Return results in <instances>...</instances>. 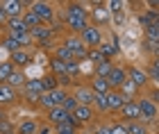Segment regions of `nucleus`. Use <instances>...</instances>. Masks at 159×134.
<instances>
[{"label": "nucleus", "instance_id": "38", "mask_svg": "<svg viewBox=\"0 0 159 134\" xmlns=\"http://www.w3.org/2000/svg\"><path fill=\"white\" fill-rule=\"evenodd\" d=\"M52 134H77V130L66 125V123H61V125H55L52 127Z\"/></svg>", "mask_w": 159, "mask_h": 134}, {"label": "nucleus", "instance_id": "30", "mask_svg": "<svg viewBox=\"0 0 159 134\" xmlns=\"http://www.w3.org/2000/svg\"><path fill=\"white\" fill-rule=\"evenodd\" d=\"M152 23H157V11L155 9H150V11H143L141 16H139V25L146 30L148 25H152Z\"/></svg>", "mask_w": 159, "mask_h": 134}, {"label": "nucleus", "instance_id": "26", "mask_svg": "<svg viewBox=\"0 0 159 134\" xmlns=\"http://www.w3.org/2000/svg\"><path fill=\"white\" fill-rule=\"evenodd\" d=\"M39 82H41V89H43V93H48V91H55V89H59V82H57V77L52 73H46V75H41L39 77Z\"/></svg>", "mask_w": 159, "mask_h": 134}, {"label": "nucleus", "instance_id": "6", "mask_svg": "<svg viewBox=\"0 0 159 134\" xmlns=\"http://www.w3.org/2000/svg\"><path fill=\"white\" fill-rule=\"evenodd\" d=\"M125 75H127V80L132 82L139 91L148 87V75H146V70H143V68L134 66V64H127L125 66Z\"/></svg>", "mask_w": 159, "mask_h": 134}, {"label": "nucleus", "instance_id": "10", "mask_svg": "<svg viewBox=\"0 0 159 134\" xmlns=\"http://www.w3.org/2000/svg\"><path fill=\"white\" fill-rule=\"evenodd\" d=\"M70 96L75 98L77 105H84V107H91V105H93V98H96V93H93V91L86 87V84H77Z\"/></svg>", "mask_w": 159, "mask_h": 134}, {"label": "nucleus", "instance_id": "40", "mask_svg": "<svg viewBox=\"0 0 159 134\" xmlns=\"http://www.w3.org/2000/svg\"><path fill=\"white\" fill-rule=\"evenodd\" d=\"M61 107H64V109H66V111H68V114H73V109L77 107V102H75V98H73V96H70V93H68L66 98H64V102H61Z\"/></svg>", "mask_w": 159, "mask_h": 134}, {"label": "nucleus", "instance_id": "36", "mask_svg": "<svg viewBox=\"0 0 159 134\" xmlns=\"http://www.w3.org/2000/svg\"><path fill=\"white\" fill-rule=\"evenodd\" d=\"M143 39H148V41H159V23L148 25L146 30H143Z\"/></svg>", "mask_w": 159, "mask_h": 134}, {"label": "nucleus", "instance_id": "43", "mask_svg": "<svg viewBox=\"0 0 159 134\" xmlns=\"http://www.w3.org/2000/svg\"><path fill=\"white\" fill-rule=\"evenodd\" d=\"M37 134H52V127H50V125H43V127L37 130Z\"/></svg>", "mask_w": 159, "mask_h": 134}, {"label": "nucleus", "instance_id": "4", "mask_svg": "<svg viewBox=\"0 0 159 134\" xmlns=\"http://www.w3.org/2000/svg\"><path fill=\"white\" fill-rule=\"evenodd\" d=\"M27 9H32L34 14H37L43 25L52 23V18H55V7L50 5V2H43V0H34V2H30Z\"/></svg>", "mask_w": 159, "mask_h": 134}, {"label": "nucleus", "instance_id": "42", "mask_svg": "<svg viewBox=\"0 0 159 134\" xmlns=\"http://www.w3.org/2000/svg\"><path fill=\"white\" fill-rule=\"evenodd\" d=\"M93 134H109V125H107V123L98 125V127H96V132H93Z\"/></svg>", "mask_w": 159, "mask_h": 134}, {"label": "nucleus", "instance_id": "24", "mask_svg": "<svg viewBox=\"0 0 159 134\" xmlns=\"http://www.w3.org/2000/svg\"><path fill=\"white\" fill-rule=\"evenodd\" d=\"M16 98H18V93L11 87L0 84V105H14V102H16Z\"/></svg>", "mask_w": 159, "mask_h": 134}, {"label": "nucleus", "instance_id": "16", "mask_svg": "<svg viewBox=\"0 0 159 134\" xmlns=\"http://www.w3.org/2000/svg\"><path fill=\"white\" fill-rule=\"evenodd\" d=\"M77 121V125L82 127V125H86V123H91L93 121V116H96V111H93L91 107H84V105H77V107L73 109V114H70Z\"/></svg>", "mask_w": 159, "mask_h": 134}, {"label": "nucleus", "instance_id": "34", "mask_svg": "<svg viewBox=\"0 0 159 134\" xmlns=\"http://www.w3.org/2000/svg\"><path fill=\"white\" fill-rule=\"evenodd\" d=\"M125 130L127 134H148V127L139 121H132V123H125Z\"/></svg>", "mask_w": 159, "mask_h": 134}, {"label": "nucleus", "instance_id": "18", "mask_svg": "<svg viewBox=\"0 0 159 134\" xmlns=\"http://www.w3.org/2000/svg\"><path fill=\"white\" fill-rule=\"evenodd\" d=\"M5 30H7V34H9V37H20V34L27 32V27H25V23H23L20 18H7Z\"/></svg>", "mask_w": 159, "mask_h": 134}, {"label": "nucleus", "instance_id": "20", "mask_svg": "<svg viewBox=\"0 0 159 134\" xmlns=\"http://www.w3.org/2000/svg\"><path fill=\"white\" fill-rule=\"evenodd\" d=\"M66 27H70V32H75V37L84 27H89V18H80V16H66Z\"/></svg>", "mask_w": 159, "mask_h": 134}, {"label": "nucleus", "instance_id": "3", "mask_svg": "<svg viewBox=\"0 0 159 134\" xmlns=\"http://www.w3.org/2000/svg\"><path fill=\"white\" fill-rule=\"evenodd\" d=\"M77 39L82 41L89 50H93V48H98L100 43H102V30H98V27L89 25V27H84V30L77 34Z\"/></svg>", "mask_w": 159, "mask_h": 134}, {"label": "nucleus", "instance_id": "25", "mask_svg": "<svg viewBox=\"0 0 159 134\" xmlns=\"http://www.w3.org/2000/svg\"><path fill=\"white\" fill-rule=\"evenodd\" d=\"M20 20L25 23L27 32H30V30H34V27H39V25H43L41 20H39V16H37V14H34L32 9H25L23 14H20Z\"/></svg>", "mask_w": 159, "mask_h": 134}, {"label": "nucleus", "instance_id": "13", "mask_svg": "<svg viewBox=\"0 0 159 134\" xmlns=\"http://www.w3.org/2000/svg\"><path fill=\"white\" fill-rule=\"evenodd\" d=\"M105 98H107V111H111V114H114V111H118V109L123 107V105L127 102V98L123 96L118 89H111Z\"/></svg>", "mask_w": 159, "mask_h": 134}, {"label": "nucleus", "instance_id": "7", "mask_svg": "<svg viewBox=\"0 0 159 134\" xmlns=\"http://www.w3.org/2000/svg\"><path fill=\"white\" fill-rule=\"evenodd\" d=\"M9 61H11V66H14V68L25 70V68L34 61V55H32L30 50H23V48H18L16 52H11V55H9Z\"/></svg>", "mask_w": 159, "mask_h": 134}, {"label": "nucleus", "instance_id": "41", "mask_svg": "<svg viewBox=\"0 0 159 134\" xmlns=\"http://www.w3.org/2000/svg\"><path fill=\"white\" fill-rule=\"evenodd\" d=\"M157 43H159V41H148V39H143V50L150 52V55H157Z\"/></svg>", "mask_w": 159, "mask_h": 134}, {"label": "nucleus", "instance_id": "29", "mask_svg": "<svg viewBox=\"0 0 159 134\" xmlns=\"http://www.w3.org/2000/svg\"><path fill=\"white\" fill-rule=\"evenodd\" d=\"M118 91H120V93L127 98V100H134V98H136V93H139V89H136V87H134V84L129 82V80H125V82H123Z\"/></svg>", "mask_w": 159, "mask_h": 134}, {"label": "nucleus", "instance_id": "44", "mask_svg": "<svg viewBox=\"0 0 159 134\" xmlns=\"http://www.w3.org/2000/svg\"><path fill=\"white\" fill-rule=\"evenodd\" d=\"M5 23H7V16L2 11V5H0V27H5Z\"/></svg>", "mask_w": 159, "mask_h": 134}, {"label": "nucleus", "instance_id": "22", "mask_svg": "<svg viewBox=\"0 0 159 134\" xmlns=\"http://www.w3.org/2000/svg\"><path fill=\"white\" fill-rule=\"evenodd\" d=\"M66 16H80V18H89V9L84 2H68L66 5Z\"/></svg>", "mask_w": 159, "mask_h": 134}, {"label": "nucleus", "instance_id": "2", "mask_svg": "<svg viewBox=\"0 0 159 134\" xmlns=\"http://www.w3.org/2000/svg\"><path fill=\"white\" fill-rule=\"evenodd\" d=\"M68 96V91L66 89H55V91H48V93H41V98H39V105L43 109H52V107H61V102H64V98Z\"/></svg>", "mask_w": 159, "mask_h": 134}, {"label": "nucleus", "instance_id": "14", "mask_svg": "<svg viewBox=\"0 0 159 134\" xmlns=\"http://www.w3.org/2000/svg\"><path fill=\"white\" fill-rule=\"evenodd\" d=\"M68 111L64 109V107H52V109H48L46 111V118H48V125L50 127H55V125H61V123H66L68 121Z\"/></svg>", "mask_w": 159, "mask_h": 134}, {"label": "nucleus", "instance_id": "11", "mask_svg": "<svg viewBox=\"0 0 159 134\" xmlns=\"http://www.w3.org/2000/svg\"><path fill=\"white\" fill-rule=\"evenodd\" d=\"M118 114H120V118H123V123L139 121V105H136V98H134V100H127V102L118 109Z\"/></svg>", "mask_w": 159, "mask_h": 134}, {"label": "nucleus", "instance_id": "46", "mask_svg": "<svg viewBox=\"0 0 159 134\" xmlns=\"http://www.w3.org/2000/svg\"><path fill=\"white\" fill-rule=\"evenodd\" d=\"M9 134H16V132H9Z\"/></svg>", "mask_w": 159, "mask_h": 134}, {"label": "nucleus", "instance_id": "19", "mask_svg": "<svg viewBox=\"0 0 159 134\" xmlns=\"http://www.w3.org/2000/svg\"><path fill=\"white\" fill-rule=\"evenodd\" d=\"M25 80H27V75H25V70H18V68H14L11 70V75L7 77V87H11L14 91H18V89H23V84H25Z\"/></svg>", "mask_w": 159, "mask_h": 134}, {"label": "nucleus", "instance_id": "45", "mask_svg": "<svg viewBox=\"0 0 159 134\" xmlns=\"http://www.w3.org/2000/svg\"><path fill=\"white\" fill-rule=\"evenodd\" d=\"M2 116H5V114H2V111H0V118H2Z\"/></svg>", "mask_w": 159, "mask_h": 134}, {"label": "nucleus", "instance_id": "35", "mask_svg": "<svg viewBox=\"0 0 159 134\" xmlns=\"http://www.w3.org/2000/svg\"><path fill=\"white\" fill-rule=\"evenodd\" d=\"M11 70H14V66H11V61H9V59L0 61V84H5V82H7V77L11 75Z\"/></svg>", "mask_w": 159, "mask_h": 134}, {"label": "nucleus", "instance_id": "32", "mask_svg": "<svg viewBox=\"0 0 159 134\" xmlns=\"http://www.w3.org/2000/svg\"><path fill=\"white\" fill-rule=\"evenodd\" d=\"M0 46H2L5 50H9V55H11V52H16L18 48H20V46H18V41L14 39V37H9V34H5V37H2V41H0Z\"/></svg>", "mask_w": 159, "mask_h": 134}, {"label": "nucleus", "instance_id": "15", "mask_svg": "<svg viewBox=\"0 0 159 134\" xmlns=\"http://www.w3.org/2000/svg\"><path fill=\"white\" fill-rule=\"evenodd\" d=\"M127 80V75H125V66H118V64H114L111 70H109V75H107V82H109V87L111 89H120V84Z\"/></svg>", "mask_w": 159, "mask_h": 134}, {"label": "nucleus", "instance_id": "17", "mask_svg": "<svg viewBox=\"0 0 159 134\" xmlns=\"http://www.w3.org/2000/svg\"><path fill=\"white\" fill-rule=\"evenodd\" d=\"M86 87H89L93 93L96 96H107L111 91V87H109V82L105 80V77H91V82L86 84Z\"/></svg>", "mask_w": 159, "mask_h": 134}, {"label": "nucleus", "instance_id": "9", "mask_svg": "<svg viewBox=\"0 0 159 134\" xmlns=\"http://www.w3.org/2000/svg\"><path fill=\"white\" fill-rule=\"evenodd\" d=\"M64 46H66L68 50H70V55H73V59H75V61H84V59H86V52H89V48H86L77 37H68Z\"/></svg>", "mask_w": 159, "mask_h": 134}, {"label": "nucleus", "instance_id": "1", "mask_svg": "<svg viewBox=\"0 0 159 134\" xmlns=\"http://www.w3.org/2000/svg\"><path fill=\"white\" fill-rule=\"evenodd\" d=\"M136 105H139V123H143L148 127V123L157 121V102H152L150 98H136Z\"/></svg>", "mask_w": 159, "mask_h": 134}, {"label": "nucleus", "instance_id": "39", "mask_svg": "<svg viewBox=\"0 0 159 134\" xmlns=\"http://www.w3.org/2000/svg\"><path fill=\"white\" fill-rule=\"evenodd\" d=\"M109 134H127V130H125V123H123V121L109 123Z\"/></svg>", "mask_w": 159, "mask_h": 134}, {"label": "nucleus", "instance_id": "28", "mask_svg": "<svg viewBox=\"0 0 159 134\" xmlns=\"http://www.w3.org/2000/svg\"><path fill=\"white\" fill-rule=\"evenodd\" d=\"M111 66H114L111 59H105V61H100V64H96V66H93V77H105V80H107Z\"/></svg>", "mask_w": 159, "mask_h": 134}, {"label": "nucleus", "instance_id": "27", "mask_svg": "<svg viewBox=\"0 0 159 134\" xmlns=\"http://www.w3.org/2000/svg\"><path fill=\"white\" fill-rule=\"evenodd\" d=\"M48 66H50V73H52L55 77H64V75H66V61L50 57L48 59Z\"/></svg>", "mask_w": 159, "mask_h": 134}, {"label": "nucleus", "instance_id": "12", "mask_svg": "<svg viewBox=\"0 0 159 134\" xmlns=\"http://www.w3.org/2000/svg\"><path fill=\"white\" fill-rule=\"evenodd\" d=\"M30 37H32V41H37L39 46L48 48V41L52 39V27L39 25V27H34V30H30Z\"/></svg>", "mask_w": 159, "mask_h": 134}, {"label": "nucleus", "instance_id": "37", "mask_svg": "<svg viewBox=\"0 0 159 134\" xmlns=\"http://www.w3.org/2000/svg\"><path fill=\"white\" fill-rule=\"evenodd\" d=\"M9 132H16V125H14L9 118H0V134H9Z\"/></svg>", "mask_w": 159, "mask_h": 134}, {"label": "nucleus", "instance_id": "21", "mask_svg": "<svg viewBox=\"0 0 159 134\" xmlns=\"http://www.w3.org/2000/svg\"><path fill=\"white\" fill-rule=\"evenodd\" d=\"M20 91H23V93H27V96H41V93H43V89H41L39 77H27Z\"/></svg>", "mask_w": 159, "mask_h": 134}, {"label": "nucleus", "instance_id": "23", "mask_svg": "<svg viewBox=\"0 0 159 134\" xmlns=\"http://www.w3.org/2000/svg\"><path fill=\"white\" fill-rule=\"evenodd\" d=\"M37 130H39V123L34 118H23L16 125V134H37Z\"/></svg>", "mask_w": 159, "mask_h": 134}, {"label": "nucleus", "instance_id": "33", "mask_svg": "<svg viewBox=\"0 0 159 134\" xmlns=\"http://www.w3.org/2000/svg\"><path fill=\"white\" fill-rule=\"evenodd\" d=\"M146 70V75H148V82H152L155 87H157V82H159V73H157V59H152L148 64V68H143Z\"/></svg>", "mask_w": 159, "mask_h": 134}, {"label": "nucleus", "instance_id": "5", "mask_svg": "<svg viewBox=\"0 0 159 134\" xmlns=\"http://www.w3.org/2000/svg\"><path fill=\"white\" fill-rule=\"evenodd\" d=\"M91 7H93V9L89 11V16L93 18V27H98V30H100L102 25H107L111 20V14L107 11V5L105 2H91Z\"/></svg>", "mask_w": 159, "mask_h": 134}, {"label": "nucleus", "instance_id": "31", "mask_svg": "<svg viewBox=\"0 0 159 134\" xmlns=\"http://www.w3.org/2000/svg\"><path fill=\"white\" fill-rule=\"evenodd\" d=\"M91 109L98 111V114H109V111H107V98L105 96H96V98H93Z\"/></svg>", "mask_w": 159, "mask_h": 134}, {"label": "nucleus", "instance_id": "47", "mask_svg": "<svg viewBox=\"0 0 159 134\" xmlns=\"http://www.w3.org/2000/svg\"><path fill=\"white\" fill-rule=\"evenodd\" d=\"M148 134H155V132H148Z\"/></svg>", "mask_w": 159, "mask_h": 134}, {"label": "nucleus", "instance_id": "8", "mask_svg": "<svg viewBox=\"0 0 159 134\" xmlns=\"http://www.w3.org/2000/svg\"><path fill=\"white\" fill-rule=\"evenodd\" d=\"M0 5H2V11H5L7 18H20L25 7H30V2H23V0H5Z\"/></svg>", "mask_w": 159, "mask_h": 134}]
</instances>
